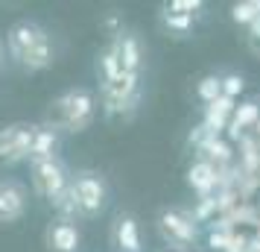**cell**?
Returning <instances> with one entry per match:
<instances>
[{
	"instance_id": "cell-1",
	"label": "cell",
	"mask_w": 260,
	"mask_h": 252,
	"mask_svg": "<svg viewBox=\"0 0 260 252\" xmlns=\"http://www.w3.org/2000/svg\"><path fill=\"white\" fill-rule=\"evenodd\" d=\"M96 94L85 85H76V88H68L61 91L53 103L47 106V115H44V123L59 129V132L68 135H79L85 132L96 118Z\"/></svg>"
},
{
	"instance_id": "cell-2",
	"label": "cell",
	"mask_w": 260,
	"mask_h": 252,
	"mask_svg": "<svg viewBox=\"0 0 260 252\" xmlns=\"http://www.w3.org/2000/svg\"><path fill=\"white\" fill-rule=\"evenodd\" d=\"M71 193L79 220H96L108 208V182L100 170H71Z\"/></svg>"
},
{
	"instance_id": "cell-3",
	"label": "cell",
	"mask_w": 260,
	"mask_h": 252,
	"mask_svg": "<svg viewBox=\"0 0 260 252\" xmlns=\"http://www.w3.org/2000/svg\"><path fill=\"white\" fill-rule=\"evenodd\" d=\"M68 185H71V167L61 161V156L29 158V188L38 200L53 203Z\"/></svg>"
},
{
	"instance_id": "cell-4",
	"label": "cell",
	"mask_w": 260,
	"mask_h": 252,
	"mask_svg": "<svg viewBox=\"0 0 260 252\" xmlns=\"http://www.w3.org/2000/svg\"><path fill=\"white\" fill-rule=\"evenodd\" d=\"M32 132H36V123H26V120L0 126V167H15L21 161H29Z\"/></svg>"
},
{
	"instance_id": "cell-5",
	"label": "cell",
	"mask_w": 260,
	"mask_h": 252,
	"mask_svg": "<svg viewBox=\"0 0 260 252\" xmlns=\"http://www.w3.org/2000/svg\"><path fill=\"white\" fill-rule=\"evenodd\" d=\"M158 232H161V238L173 246V249H190L196 238H199V226H196V220L187 217L184 211H178V208H164L161 214H158Z\"/></svg>"
},
{
	"instance_id": "cell-6",
	"label": "cell",
	"mask_w": 260,
	"mask_h": 252,
	"mask_svg": "<svg viewBox=\"0 0 260 252\" xmlns=\"http://www.w3.org/2000/svg\"><path fill=\"white\" fill-rule=\"evenodd\" d=\"M47 36V30L38 24V21H29V18H21V21H15L12 26H9V33H6V53H9V59L15 62V65H21V62L32 53V50L44 41Z\"/></svg>"
},
{
	"instance_id": "cell-7",
	"label": "cell",
	"mask_w": 260,
	"mask_h": 252,
	"mask_svg": "<svg viewBox=\"0 0 260 252\" xmlns=\"http://www.w3.org/2000/svg\"><path fill=\"white\" fill-rule=\"evenodd\" d=\"M26 205H29V188L15 176L0 179V223L9 226L18 223L26 214Z\"/></svg>"
},
{
	"instance_id": "cell-8",
	"label": "cell",
	"mask_w": 260,
	"mask_h": 252,
	"mask_svg": "<svg viewBox=\"0 0 260 252\" xmlns=\"http://www.w3.org/2000/svg\"><path fill=\"white\" fill-rule=\"evenodd\" d=\"M138 79H141L138 73H120L114 82H108L100 88L106 115H117V111L132 108L138 103Z\"/></svg>"
},
{
	"instance_id": "cell-9",
	"label": "cell",
	"mask_w": 260,
	"mask_h": 252,
	"mask_svg": "<svg viewBox=\"0 0 260 252\" xmlns=\"http://www.w3.org/2000/svg\"><path fill=\"white\" fill-rule=\"evenodd\" d=\"M44 246L47 252H82V229L73 220L53 217L44 229Z\"/></svg>"
},
{
	"instance_id": "cell-10",
	"label": "cell",
	"mask_w": 260,
	"mask_h": 252,
	"mask_svg": "<svg viewBox=\"0 0 260 252\" xmlns=\"http://www.w3.org/2000/svg\"><path fill=\"white\" fill-rule=\"evenodd\" d=\"M111 246L114 252H143V235H141V223L138 217L129 214V211H120L111 223Z\"/></svg>"
},
{
	"instance_id": "cell-11",
	"label": "cell",
	"mask_w": 260,
	"mask_h": 252,
	"mask_svg": "<svg viewBox=\"0 0 260 252\" xmlns=\"http://www.w3.org/2000/svg\"><path fill=\"white\" fill-rule=\"evenodd\" d=\"M114 50H117V62L123 73H138L141 76V65H143V44L138 36L132 33H120L114 38Z\"/></svg>"
},
{
	"instance_id": "cell-12",
	"label": "cell",
	"mask_w": 260,
	"mask_h": 252,
	"mask_svg": "<svg viewBox=\"0 0 260 252\" xmlns=\"http://www.w3.org/2000/svg\"><path fill=\"white\" fill-rule=\"evenodd\" d=\"M59 147H61V132L53 129L47 123L36 126L32 132V150H29V158H50V156H59Z\"/></svg>"
},
{
	"instance_id": "cell-13",
	"label": "cell",
	"mask_w": 260,
	"mask_h": 252,
	"mask_svg": "<svg viewBox=\"0 0 260 252\" xmlns=\"http://www.w3.org/2000/svg\"><path fill=\"white\" fill-rule=\"evenodd\" d=\"M187 185L196 193H208L216 185V170L211 161H193L187 167Z\"/></svg>"
},
{
	"instance_id": "cell-14",
	"label": "cell",
	"mask_w": 260,
	"mask_h": 252,
	"mask_svg": "<svg viewBox=\"0 0 260 252\" xmlns=\"http://www.w3.org/2000/svg\"><path fill=\"white\" fill-rule=\"evenodd\" d=\"M53 59H56V50H53V38H44L41 44H38L29 56H26L24 62H21V68L29 73H36V71H44V68H50L53 65Z\"/></svg>"
},
{
	"instance_id": "cell-15",
	"label": "cell",
	"mask_w": 260,
	"mask_h": 252,
	"mask_svg": "<svg viewBox=\"0 0 260 252\" xmlns=\"http://www.w3.org/2000/svg\"><path fill=\"white\" fill-rule=\"evenodd\" d=\"M96 73H100V82L108 85V82H114L120 73V62H117V50H114V41L108 44L100 56H96Z\"/></svg>"
},
{
	"instance_id": "cell-16",
	"label": "cell",
	"mask_w": 260,
	"mask_h": 252,
	"mask_svg": "<svg viewBox=\"0 0 260 252\" xmlns=\"http://www.w3.org/2000/svg\"><path fill=\"white\" fill-rule=\"evenodd\" d=\"M196 94H199V100H205V103H216V100L222 97V76H216V73L202 76L199 85H196Z\"/></svg>"
},
{
	"instance_id": "cell-17",
	"label": "cell",
	"mask_w": 260,
	"mask_h": 252,
	"mask_svg": "<svg viewBox=\"0 0 260 252\" xmlns=\"http://www.w3.org/2000/svg\"><path fill=\"white\" fill-rule=\"evenodd\" d=\"M231 115H234V129H246V126H251V123H257L260 106L257 103H243V106L234 108Z\"/></svg>"
},
{
	"instance_id": "cell-18",
	"label": "cell",
	"mask_w": 260,
	"mask_h": 252,
	"mask_svg": "<svg viewBox=\"0 0 260 252\" xmlns=\"http://www.w3.org/2000/svg\"><path fill=\"white\" fill-rule=\"evenodd\" d=\"M231 18L237 24H254L260 18V3H237L231 9Z\"/></svg>"
},
{
	"instance_id": "cell-19",
	"label": "cell",
	"mask_w": 260,
	"mask_h": 252,
	"mask_svg": "<svg viewBox=\"0 0 260 252\" xmlns=\"http://www.w3.org/2000/svg\"><path fill=\"white\" fill-rule=\"evenodd\" d=\"M164 26L167 30H173V33H187L190 26H193V15H176V12H164Z\"/></svg>"
},
{
	"instance_id": "cell-20",
	"label": "cell",
	"mask_w": 260,
	"mask_h": 252,
	"mask_svg": "<svg viewBox=\"0 0 260 252\" xmlns=\"http://www.w3.org/2000/svg\"><path fill=\"white\" fill-rule=\"evenodd\" d=\"M243 88H246V79H243V76H237V73L222 76V97L234 100L237 94H243Z\"/></svg>"
},
{
	"instance_id": "cell-21",
	"label": "cell",
	"mask_w": 260,
	"mask_h": 252,
	"mask_svg": "<svg viewBox=\"0 0 260 252\" xmlns=\"http://www.w3.org/2000/svg\"><path fill=\"white\" fill-rule=\"evenodd\" d=\"M196 9H202L199 0H170L167 3V12H176V15H193Z\"/></svg>"
},
{
	"instance_id": "cell-22",
	"label": "cell",
	"mask_w": 260,
	"mask_h": 252,
	"mask_svg": "<svg viewBox=\"0 0 260 252\" xmlns=\"http://www.w3.org/2000/svg\"><path fill=\"white\" fill-rule=\"evenodd\" d=\"M6 62H9V53H6V44L0 41V71L6 68Z\"/></svg>"
},
{
	"instance_id": "cell-23",
	"label": "cell",
	"mask_w": 260,
	"mask_h": 252,
	"mask_svg": "<svg viewBox=\"0 0 260 252\" xmlns=\"http://www.w3.org/2000/svg\"><path fill=\"white\" fill-rule=\"evenodd\" d=\"M254 126H257V132H260V118H257V123H254Z\"/></svg>"
},
{
	"instance_id": "cell-24",
	"label": "cell",
	"mask_w": 260,
	"mask_h": 252,
	"mask_svg": "<svg viewBox=\"0 0 260 252\" xmlns=\"http://www.w3.org/2000/svg\"><path fill=\"white\" fill-rule=\"evenodd\" d=\"M161 252H176V249H161Z\"/></svg>"
}]
</instances>
